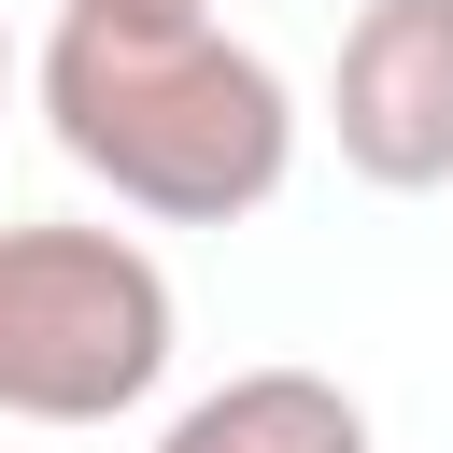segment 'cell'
<instances>
[{
    "mask_svg": "<svg viewBox=\"0 0 453 453\" xmlns=\"http://www.w3.org/2000/svg\"><path fill=\"white\" fill-rule=\"evenodd\" d=\"M28 85L57 156L156 226H241L297 170V85L212 14H57Z\"/></svg>",
    "mask_w": 453,
    "mask_h": 453,
    "instance_id": "cell-1",
    "label": "cell"
},
{
    "mask_svg": "<svg viewBox=\"0 0 453 453\" xmlns=\"http://www.w3.org/2000/svg\"><path fill=\"white\" fill-rule=\"evenodd\" d=\"M184 297L127 226H0V425H113L170 382Z\"/></svg>",
    "mask_w": 453,
    "mask_h": 453,
    "instance_id": "cell-2",
    "label": "cell"
},
{
    "mask_svg": "<svg viewBox=\"0 0 453 453\" xmlns=\"http://www.w3.org/2000/svg\"><path fill=\"white\" fill-rule=\"evenodd\" d=\"M0 99H14V28H0Z\"/></svg>",
    "mask_w": 453,
    "mask_h": 453,
    "instance_id": "cell-6",
    "label": "cell"
},
{
    "mask_svg": "<svg viewBox=\"0 0 453 453\" xmlns=\"http://www.w3.org/2000/svg\"><path fill=\"white\" fill-rule=\"evenodd\" d=\"M156 453H382V439L340 368H226L212 396L156 425Z\"/></svg>",
    "mask_w": 453,
    "mask_h": 453,
    "instance_id": "cell-4",
    "label": "cell"
},
{
    "mask_svg": "<svg viewBox=\"0 0 453 453\" xmlns=\"http://www.w3.org/2000/svg\"><path fill=\"white\" fill-rule=\"evenodd\" d=\"M71 14H212V0H71Z\"/></svg>",
    "mask_w": 453,
    "mask_h": 453,
    "instance_id": "cell-5",
    "label": "cell"
},
{
    "mask_svg": "<svg viewBox=\"0 0 453 453\" xmlns=\"http://www.w3.org/2000/svg\"><path fill=\"white\" fill-rule=\"evenodd\" d=\"M326 127L354 184L439 198L453 184V0H354L326 57Z\"/></svg>",
    "mask_w": 453,
    "mask_h": 453,
    "instance_id": "cell-3",
    "label": "cell"
}]
</instances>
